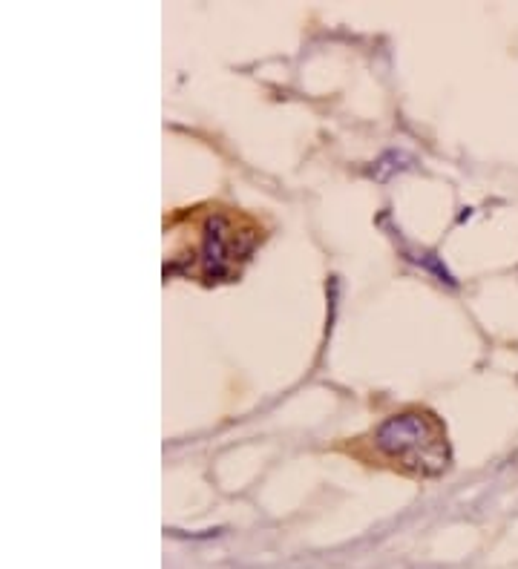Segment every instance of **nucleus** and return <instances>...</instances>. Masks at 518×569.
I'll use <instances>...</instances> for the list:
<instances>
[{"instance_id":"2","label":"nucleus","mask_w":518,"mask_h":569,"mask_svg":"<svg viewBox=\"0 0 518 569\" xmlns=\"http://www.w3.org/2000/svg\"><path fill=\"white\" fill-rule=\"evenodd\" d=\"M254 248V233L239 230L231 216L216 213L205 225V248H202V265L208 279H225L234 274L236 262L245 259Z\"/></svg>"},{"instance_id":"1","label":"nucleus","mask_w":518,"mask_h":569,"mask_svg":"<svg viewBox=\"0 0 518 569\" xmlns=\"http://www.w3.org/2000/svg\"><path fill=\"white\" fill-rule=\"evenodd\" d=\"M375 449L421 478H438L449 466L447 432L441 420L426 411H403L386 417L377 426Z\"/></svg>"}]
</instances>
